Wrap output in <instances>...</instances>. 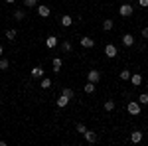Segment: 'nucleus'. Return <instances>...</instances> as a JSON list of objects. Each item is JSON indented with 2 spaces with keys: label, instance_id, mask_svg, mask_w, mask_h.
Instances as JSON below:
<instances>
[{
  "label": "nucleus",
  "instance_id": "nucleus-1",
  "mask_svg": "<svg viewBox=\"0 0 148 146\" xmlns=\"http://www.w3.org/2000/svg\"><path fill=\"white\" fill-rule=\"evenodd\" d=\"M132 4H128V2H125V4H121V8H119V14L123 16V18H128V16H132Z\"/></svg>",
  "mask_w": 148,
  "mask_h": 146
},
{
  "label": "nucleus",
  "instance_id": "nucleus-2",
  "mask_svg": "<svg viewBox=\"0 0 148 146\" xmlns=\"http://www.w3.org/2000/svg\"><path fill=\"white\" fill-rule=\"evenodd\" d=\"M105 56L111 57V59H114V57L119 56V49H116V45H114V44H107V45H105Z\"/></svg>",
  "mask_w": 148,
  "mask_h": 146
},
{
  "label": "nucleus",
  "instance_id": "nucleus-3",
  "mask_svg": "<svg viewBox=\"0 0 148 146\" xmlns=\"http://www.w3.org/2000/svg\"><path fill=\"white\" fill-rule=\"evenodd\" d=\"M126 111L130 112L132 117H136V114H140V103H138V101H130L128 105H126Z\"/></svg>",
  "mask_w": 148,
  "mask_h": 146
},
{
  "label": "nucleus",
  "instance_id": "nucleus-4",
  "mask_svg": "<svg viewBox=\"0 0 148 146\" xmlns=\"http://www.w3.org/2000/svg\"><path fill=\"white\" fill-rule=\"evenodd\" d=\"M87 79H89L91 83H95V85H97V83L101 81V71H97V69H91V71L87 73Z\"/></svg>",
  "mask_w": 148,
  "mask_h": 146
},
{
  "label": "nucleus",
  "instance_id": "nucleus-5",
  "mask_svg": "<svg viewBox=\"0 0 148 146\" xmlns=\"http://www.w3.org/2000/svg\"><path fill=\"white\" fill-rule=\"evenodd\" d=\"M79 44L83 45V47H87V49H91V47H95V40L89 38V36H83V38L79 40Z\"/></svg>",
  "mask_w": 148,
  "mask_h": 146
},
{
  "label": "nucleus",
  "instance_id": "nucleus-6",
  "mask_svg": "<svg viewBox=\"0 0 148 146\" xmlns=\"http://www.w3.org/2000/svg\"><path fill=\"white\" fill-rule=\"evenodd\" d=\"M83 136H85V140H87V142H89V144H95V142H97V140H99V136L95 134V132H93V130H89V128H87V130H85V132H83Z\"/></svg>",
  "mask_w": 148,
  "mask_h": 146
},
{
  "label": "nucleus",
  "instance_id": "nucleus-7",
  "mask_svg": "<svg viewBox=\"0 0 148 146\" xmlns=\"http://www.w3.org/2000/svg\"><path fill=\"white\" fill-rule=\"evenodd\" d=\"M36 8H38V14H40L42 18H47V16L51 14V10H49V6H46V4H38Z\"/></svg>",
  "mask_w": 148,
  "mask_h": 146
},
{
  "label": "nucleus",
  "instance_id": "nucleus-8",
  "mask_svg": "<svg viewBox=\"0 0 148 146\" xmlns=\"http://www.w3.org/2000/svg\"><path fill=\"white\" fill-rule=\"evenodd\" d=\"M59 44V40H57V36H47L46 38V45L49 47V49H53L56 45Z\"/></svg>",
  "mask_w": 148,
  "mask_h": 146
},
{
  "label": "nucleus",
  "instance_id": "nucleus-9",
  "mask_svg": "<svg viewBox=\"0 0 148 146\" xmlns=\"http://www.w3.org/2000/svg\"><path fill=\"white\" fill-rule=\"evenodd\" d=\"M61 65H63L61 57H53V61H51V67H53V73H59V71H61Z\"/></svg>",
  "mask_w": 148,
  "mask_h": 146
},
{
  "label": "nucleus",
  "instance_id": "nucleus-10",
  "mask_svg": "<svg viewBox=\"0 0 148 146\" xmlns=\"http://www.w3.org/2000/svg\"><path fill=\"white\" fill-rule=\"evenodd\" d=\"M69 101H71L69 97H65V95H59V97H57V107H59V109H63V107H67V105H69Z\"/></svg>",
  "mask_w": 148,
  "mask_h": 146
},
{
  "label": "nucleus",
  "instance_id": "nucleus-11",
  "mask_svg": "<svg viewBox=\"0 0 148 146\" xmlns=\"http://www.w3.org/2000/svg\"><path fill=\"white\" fill-rule=\"evenodd\" d=\"M130 81H132V87H138V85H142V75L140 73H132Z\"/></svg>",
  "mask_w": 148,
  "mask_h": 146
},
{
  "label": "nucleus",
  "instance_id": "nucleus-12",
  "mask_svg": "<svg viewBox=\"0 0 148 146\" xmlns=\"http://www.w3.org/2000/svg\"><path fill=\"white\" fill-rule=\"evenodd\" d=\"M140 140H142V132H140V130H132V134H130V142H132V144H138Z\"/></svg>",
  "mask_w": 148,
  "mask_h": 146
},
{
  "label": "nucleus",
  "instance_id": "nucleus-13",
  "mask_svg": "<svg viewBox=\"0 0 148 146\" xmlns=\"http://www.w3.org/2000/svg\"><path fill=\"white\" fill-rule=\"evenodd\" d=\"M59 22H61V26H63V28H69V26L73 24V18H71L69 14H65V16H61V20H59Z\"/></svg>",
  "mask_w": 148,
  "mask_h": 146
},
{
  "label": "nucleus",
  "instance_id": "nucleus-14",
  "mask_svg": "<svg viewBox=\"0 0 148 146\" xmlns=\"http://www.w3.org/2000/svg\"><path fill=\"white\" fill-rule=\"evenodd\" d=\"M123 44H125L126 47L134 45V38H132V34H125V36H123Z\"/></svg>",
  "mask_w": 148,
  "mask_h": 146
},
{
  "label": "nucleus",
  "instance_id": "nucleus-15",
  "mask_svg": "<svg viewBox=\"0 0 148 146\" xmlns=\"http://www.w3.org/2000/svg\"><path fill=\"white\" fill-rule=\"evenodd\" d=\"M32 77H44V67H42V65H36L34 69H32Z\"/></svg>",
  "mask_w": 148,
  "mask_h": 146
},
{
  "label": "nucleus",
  "instance_id": "nucleus-16",
  "mask_svg": "<svg viewBox=\"0 0 148 146\" xmlns=\"http://www.w3.org/2000/svg\"><path fill=\"white\" fill-rule=\"evenodd\" d=\"M40 87H42V89H49V87H51V79H49V77H42Z\"/></svg>",
  "mask_w": 148,
  "mask_h": 146
},
{
  "label": "nucleus",
  "instance_id": "nucleus-17",
  "mask_svg": "<svg viewBox=\"0 0 148 146\" xmlns=\"http://www.w3.org/2000/svg\"><path fill=\"white\" fill-rule=\"evenodd\" d=\"M16 36H18V32L12 28V30H6V40H10V42H14L16 40Z\"/></svg>",
  "mask_w": 148,
  "mask_h": 146
},
{
  "label": "nucleus",
  "instance_id": "nucleus-18",
  "mask_svg": "<svg viewBox=\"0 0 148 146\" xmlns=\"http://www.w3.org/2000/svg\"><path fill=\"white\" fill-rule=\"evenodd\" d=\"M61 49H63V51H69V53H71V51H73V44H71L69 40H65V42L61 44Z\"/></svg>",
  "mask_w": 148,
  "mask_h": 146
},
{
  "label": "nucleus",
  "instance_id": "nucleus-19",
  "mask_svg": "<svg viewBox=\"0 0 148 146\" xmlns=\"http://www.w3.org/2000/svg\"><path fill=\"white\" fill-rule=\"evenodd\" d=\"M113 20H105V22H103V30H105V32H111V30H113Z\"/></svg>",
  "mask_w": 148,
  "mask_h": 146
},
{
  "label": "nucleus",
  "instance_id": "nucleus-20",
  "mask_svg": "<svg viewBox=\"0 0 148 146\" xmlns=\"http://www.w3.org/2000/svg\"><path fill=\"white\" fill-rule=\"evenodd\" d=\"M14 18L20 22V20H24V18H26V12H24V10H14Z\"/></svg>",
  "mask_w": 148,
  "mask_h": 146
},
{
  "label": "nucleus",
  "instance_id": "nucleus-21",
  "mask_svg": "<svg viewBox=\"0 0 148 146\" xmlns=\"http://www.w3.org/2000/svg\"><path fill=\"white\" fill-rule=\"evenodd\" d=\"M113 109H114V101H113V99H107V101H105V111L111 112Z\"/></svg>",
  "mask_w": 148,
  "mask_h": 146
},
{
  "label": "nucleus",
  "instance_id": "nucleus-22",
  "mask_svg": "<svg viewBox=\"0 0 148 146\" xmlns=\"http://www.w3.org/2000/svg\"><path fill=\"white\" fill-rule=\"evenodd\" d=\"M130 75H132V73H130V69H123V71H121V79H123V81H128Z\"/></svg>",
  "mask_w": 148,
  "mask_h": 146
},
{
  "label": "nucleus",
  "instance_id": "nucleus-23",
  "mask_svg": "<svg viewBox=\"0 0 148 146\" xmlns=\"http://www.w3.org/2000/svg\"><path fill=\"white\" fill-rule=\"evenodd\" d=\"M85 93H87V95H91V93H95V83H91V81H89V83L85 85Z\"/></svg>",
  "mask_w": 148,
  "mask_h": 146
},
{
  "label": "nucleus",
  "instance_id": "nucleus-24",
  "mask_svg": "<svg viewBox=\"0 0 148 146\" xmlns=\"http://www.w3.org/2000/svg\"><path fill=\"white\" fill-rule=\"evenodd\" d=\"M61 95H65V97H69V99H73V89H69V87H63Z\"/></svg>",
  "mask_w": 148,
  "mask_h": 146
},
{
  "label": "nucleus",
  "instance_id": "nucleus-25",
  "mask_svg": "<svg viewBox=\"0 0 148 146\" xmlns=\"http://www.w3.org/2000/svg\"><path fill=\"white\" fill-rule=\"evenodd\" d=\"M138 103H140V105H148V93H142V95L138 97Z\"/></svg>",
  "mask_w": 148,
  "mask_h": 146
},
{
  "label": "nucleus",
  "instance_id": "nucleus-26",
  "mask_svg": "<svg viewBox=\"0 0 148 146\" xmlns=\"http://www.w3.org/2000/svg\"><path fill=\"white\" fill-rule=\"evenodd\" d=\"M8 65H10V63H8V59L0 57V69H2V71H6V69H8Z\"/></svg>",
  "mask_w": 148,
  "mask_h": 146
},
{
  "label": "nucleus",
  "instance_id": "nucleus-27",
  "mask_svg": "<svg viewBox=\"0 0 148 146\" xmlns=\"http://www.w3.org/2000/svg\"><path fill=\"white\" fill-rule=\"evenodd\" d=\"M24 6H28V8H36V6H38V0H24Z\"/></svg>",
  "mask_w": 148,
  "mask_h": 146
},
{
  "label": "nucleus",
  "instance_id": "nucleus-28",
  "mask_svg": "<svg viewBox=\"0 0 148 146\" xmlns=\"http://www.w3.org/2000/svg\"><path fill=\"white\" fill-rule=\"evenodd\" d=\"M75 128H77V132H81V134H83V132L87 130V126H85V124H81V123H77V124H75Z\"/></svg>",
  "mask_w": 148,
  "mask_h": 146
},
{
  "label": "nucleus",
  "instance_id": "nucleus-29",
  "mask_svg": "<svg viewBox=\"0 0 148 146\" xmlns=\"http://www.w3.org/2000/svg\"><path fill=\"white\" fill-rule=\"evenodd\" d=\"M138 6H142V8H146V6H148V0H138Z\"/></svg>",
  "mask_w": 148,
  "mask_h": 146
},
{
  "label": "nucleus",
  "instance_id": "nucleus-30",
  "mask_svg": "<svg viewBox=\"0 0 148 146\" xmlns=\"http://www.w3.org/2000/svg\"><path fill=\"white\" fill-rule=\"evenodd\" d=\"M142 38H146V40H148V28H142Z\"/></svg>",
  "mask_w": 148,
  "mask_h": 146
},
{
  "label": "nucleus",
  "instance_id": "nucleus-31",
  "mask_svg": "<svg viewBox=\"0 0 148 146\" xmlns=\"http://www.w3.org/2000/svg\"><path fill=\"white\" fill-rule=\"evenodd\" d=\"M14 2H16V0H6V4H14Z\"/></svg>",
  "mask_w": 148,
  "mask_h": 146
},
{
  "label": "nucleus",
  "instance_id": "nucleus-32",
  "mask_svg": "<svg viewBox=\"0 0 148 146\" xmlns=\"http://www.w3.org/2000/svg\"><path fill=\"white\" fill-rule=\"evenodd\" d=\"M2 53H4V49H2V45H0V57H2Z\"/></svg>",
  "mask_w": 148,
  "mask_h": 146
}]
</instances>
